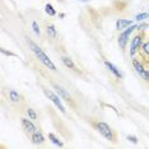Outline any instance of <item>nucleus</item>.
Segmentation results:
<instances>
[{
    "label": "nucleus",
    "instance_id": "f257e3e1",
    "mask_svg": "<svg viewBox=\"0 0 149 149\" xmlns=\"http://www.w3.org/2000/svg\"><path fill=\"white\" fill-rule=\"evenodd\" d=\"M28 43H29V47H31V50L33 51V54L36 55V57L43 64V65H45L46 68H49L50 70H54V72H55V70H57V69H56V65L51 61V60L49 59V56H47L46 54L42 51L41 47H40L38 45H36V43L32 42V41H28Z\"/></svg>",
    "mask_w": 149,
    "mask_h": 149
},
{
    "label": "nucleus",
    "instance_id": "f03ea898",
    "mask_svg": "<svg viewBox=\"0 0 149 149\" xmlns=\"http://www.w3.org/2000/svg\"><path fill=\"white\" fill-rule=\"evenodd\" d=\"M136 28H138V27L135 24H131V26H129L126 29L121 31V35L118 36V40H117V41H118V46H120L121 49H125V46H126L129 38H130V36H131V33H133Z\"/></svg>",
    "mask_w": 149,
    "mask_h": 149
},
{
    "label": "nucleus",
    "instance_id": "7ed1b4c3",
    "mask_svg": "<svg viewBox=\"0 0 149 149\" xmlns=\"http://www.w3.org/2000/svg\"><path fill=\"white\" fill-rule=\"evenodd\" d=\"M43 93L46 94V97L49 98L50 101H51V102L55 104V106L59 108L60 111H61L63 113H65V107H64V104H63V102H61V100H60V97L57 96V94H55L52 92V91H50V89H43Z\"/></svg>",
    "mask_w": 149,
    "mask_h": 149
},
{
    "label": "nucleus",
    "instance_id": "20e7f679",
    "mask_svg": "<svg viewBox=\"0 0 149 149\" xmlns=\"http://www.w3.org/2000/svg\"><path fill=\"white\" fill-rule=\"evenodd\" d=\"M97 130H98V133L102 135L103 138H106L107 140H113V133H112V130H111V127L108 126V124L103 123V121L97 123Z\"/></svg>",
    "mask_w": 149,
    "mask_h": 149
},
{
    "label": "nucleus",
    "instance_id": "39448f33",
    "mask_svg": "<svg viewBox=\"0 0 149 149\" xmlns=\"http://www.w3.org/2000/svg\"><path fill=\"white\" fill-rule=\"evenodd\" d=\"M133 66H134V69L136 70V73H138L141 78H143V79L149 80V72L143 66V64L139 61V60H136V59L133 60Z\"/></svg>",
    "mask_w": 149,
    "mask_h": 149
},
{
    "label": "nucleus",
    "instance_id": "423d86ee",
    "mask_svg": "<svg viewBox=\"0 0 149 149\" xmlns=\"http://www.w3.org/2000/svg\"><path fill=\"white\" fill-rule=\"evenodd\" d=\"M141 46V36H135L131 40V45H130V56H134L135 52L138 51V49Z\"/></svg>",
    "mask_w": 149,
    "mask_h": 149
},
{
    "label": "nucleus",
    "instance_id": "0eeeda50",
    "mask_svg": "<svg viewBox=\"0 0 149 149\" xmlns=\"http://www.w3.org/2000/svg\"><path fill=\"white\" fill-rule=\"evenodd\" d=\"M22 126L24 129V131H27V133H29V134H33L36 131L35 124H33L31 120H28V118H22Z\"/></svg>",
    "mask_w": 149,
    "mask_h": 149
},
{
    "label": "nucleus",
    "instance_id": "6e6552de",
    "mask_svg": "<svg viewBox=\"0 0 149 149\" xmlns=\"http://www.w3.org/2000/svg\"><path fill=\"white\" fill-rule=\"evenodd\" d=\"M133 23H131L130 19H124V18H121V19H117V22H116V29H118V31H124L125 28H127L129 26H131Z\"/></svg>",
    "mask_w": 149,
    "mask_h": 149
},
{
    "label": "nucleus",
    "instance_id": "1a4fd4ad",
    "mask_svg": "<svg viewBox=\"0 0 149 149\" xmlns=\"http://www.w3.org/2000/svg\"><path fill=\"white\" fill-rule=\"evenodd\" d=\"M31 140H32V143L33 144H42L43 141H45V136L40 133V131H35V133L32 134V136H31Z\"/></svg>",
    "mask_w": 149,
    "mask_h": 149
},
{
    "label": "nucleus",
    "instance_id": "9d476101",
    "mask_svg": "<svg viewBox=\"0 0 149 149\" xmlns=\"http://www.w3.org/2000/svg\"><path fill=\"white\" fill-rule=\"evenodd\" d=\"M104 65H106V68H107V69L110 70V72L112 73L113 75L116 77V78H118V79H120V78L123 77V74H121L120 72H118V69H117V68L113 65V64H111L110 61H104Z\"/></svg>",
    "mask_w": 149,
    "mask_h": 149
},
{
    "label": "nucleus",
    "instance_id": "9b49d317",
    "mask_svg": "<svg viewBox=\"0 0 149 149\" xmlns=\"http://www.w3.org/2000/svg\"><path fill=\"white\" fill-rule=\"evenodd\" d=\"M54 88H55V89L57 91V93L60 94V97H63L64 100H66V101H70L72 100V97H70V94L66 92V89H64L63 87H60V86H57V84H55V86H54Z\"/></svg>",
    "mask_w": 149,
    "mask_h": 149
},
{
    "label": "nucleus",
    "instance_id": "f8f14e48",
    "mask_svg": "<svg viewBox=\"0 0 149 149\" xmlns=\"http://www.w3.org/2000/svg\"><path fill=\"white\" fill-rule=\"evenodd\" d=\"M61 61L64 63V65L68 66L69 69H73V70H77V66H75V64L73 63V60L70 59V57H68V56H63L61 57Z\"/></svg>",
    "mask_w": 149,
    "mask_h": 149
},
{
    "label": "nucleus",
    "instance_id": "ddd939ff",
    "mask_svg": "<svg viewBox=\"0 0 149 149\" xmlns=\"http://www.w3.org/2000/svg\"><path fill=\"white\" fill-rule=\"evenodd\" d=\"M9 98H10L12 102H19V101H21V94L18 92H15L14 89H12L10 92H9Z\"/></svg>",
    "mask_w": 149,
    "mask_h": 149
},
{
    "label": "nucleus",
    "instance_id": "4468645a",
    "mask_svg": "<svg viewBox=\"0 0 149 149\" xmlns=\"http://www.w3.org/2000/svg\"><path fill=\"white\" fill-rule=\"evenodd\" d=\"M49 139H50V140H51L55 145H57V147H63V145H64V144H63V141H61V140H59V138H57L55 134H52V133H51V134H49Z\"/></svg>",
    "mask_w": 149,
    "mask_h": 149
},
{
    "label": "nucleus",
    "instance_id": "2eb2a0df",
    "mask_svg": "<svg viewBox=\"0 0 149 149\" xmlns=\"http://www.w3.org/2000/svg\"><path fill=\"white\" fill-rule=\"evenodd\" d=\"M46 32H47V35H49L50 37H52V38H55V37L57 36V32H56L55 26H49L46 28Z\"/></svg>",
    "mask_w": 149,
    "mask_h": 149
},
{
    "label": "nucleus",
    "instance_id": "dca6fc26",
    "mask_svg": "<svg viewBox=\"0 0 149 149\" xmlns=\"http://www.w3.org/2000/svg\"><path fill=\"white\" fill-rule=\"evenodd\" d=\"M45 12H46L49 15H51V17H54V15L56 14L55 9H54V6H52L51 4H47V5L45 6Z\"/></svg>",
    "mask_w": 149,
    "mask_h": 149
},
{
    "label": "nucleus",
    "instance_id": "f3484780",
    "mask_svg": "<svg viewBox=\"0 0 149 149\" xmlns=\"http://www.w3.org/2000/svg\"><path fill=\"white\" fill-rule=\"evenodd\" d=\"M27 115L29 116L31 120H36V118H37V113L35 112V110H33V108H28V110H27Z\"/></svg>",
    "mask_w": 149,
    "mask_h": 149
},
{
    "label": "nucleus",
    "instance_id": "a211bd4d",
    "mask_svg": "<svg viewBox=\"0 0 149 149\" xmlns=\"http://www.w3.org/2000/svg\"><path fill=\"white\" fill-rule=\"evenodd\" d=\"M147 18H149V13H140V14H138L135 17L136 21H144V19H147Z\"/></svg>",
    "mask_w": 149,
    "mask_h": 149
},
{
    "label": "nucleus",
    "instance_id": "6ab92c4d",
    "mask_svg": "<svg viewBox=\"0 0 149 149\" xmlns=\"http://www.w3.org/2000/svg\"><path fill=\"white\" fill-rule=\"evenodd\" d=\"M32 28H33V32H35L37 36L41 35V31H40V28H38V24H37V22H32Z\"/></svg>",
    "mask_w": 149,
    "mask_h": 149
},
{
    "label": "nucleus",
    "instance_id": "aec40b11",
    "mask_svg": "<svg viewBox=\"0 0 149 149\" xmlns=\"http://www.w3.org/2000/svg\"><path fill=\"white\" fill-rule=\"evenodd\" d=\"M143 52L145 54V55H148L149 56V42H145V43H143Z\"/></svg>",
    "mask_w": 149,
    "mask_h": 149
},
{
    "label": "nucleus",
    "instance_id": "412c9836",
    "mask_svg": "<svg viewBox=\"0 0 149 149\" xmlns=\"http://www.w3.org/2000/svg\"><path fill=\"white\" fill-rule=\"evenodd\" d=\"M126 139H127L129 141H133L134 144H136V143H138V139H136V136H133V135H127Z\"/></svg>",
    "mask_w": 149,
    "mask_h": 149
},
{
    "label": "nucleus",
    "instance_id": "4be33fe9",
    "mask_svg": "<svg viewBox=\"0 0 149 149\" xmlns=\"http://www.w3.org/2000/svg\"><path fill=\"white\" fill-rule=\"evenodd\" d=\"M1 52H3V54H5V55H9V56H15V54H13V52H8V51H5L4 49H1Z\"/></svg>",
    "mask_w": 149,
    "mask_h": 149
},
{
    "label": "nucleus",
    "instance_id": "5701e85b",
    "mask_svg": "<svg viewBox=\"0 0 149 149\" xmlns=\"http://www.w3.org/2000/svg\"><path fill=\"white\" fill-rule=\"evenodd\" d=\"M79 1H84V3H88L89 0H79Z\"/></svg>",
    "mask_w": 149,
    "mask_h": 149
}]
</instances>
